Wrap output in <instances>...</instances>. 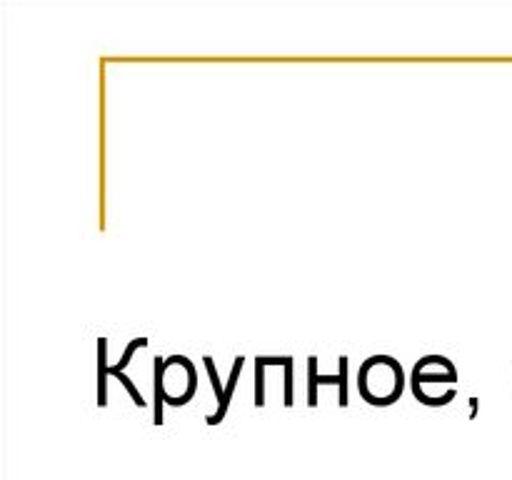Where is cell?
<instances>
[{
    "instance_id": "1",
    "label": "cell",
    "mask_w": 512,
    "mask_h": 480,
    "mask_svg": "<svg viewBox=\"0 0 512 480\" xmlns=\"http://www.w3.org/2000/svg\"><path fill=\"white\" fill-rule=\"evenodd\" d=\"M345 378H348V358H340V373L338 375H318V370H315V358H310V405L318 403V395H315V390H318V383H338L340 385V405H348V383H345Z\"/></svg>"
},
{
    "instance_id": "2",
    "label": "cell",
    "mask_w": 512,
    "mask_h": 480,
    "mask_svg": "<svg viewBox=\"0 0 512 480\" xmlns=\"http://www.w3.org/2000/svg\"><path fill=\"white\" fill-rule=\"evenodd\" d=\"M98 375H100V393H98L100 395V405L108 403V400H105V383H108V380H105V378H108V375H115V378L123 380V385L130 390V395H133V398H135V403H138V405L145 403L143 395H140L138 388H135V385L130 383L128 375H123V373H120V370H115V368H108V363H105V340H100V368H98Z\"/></svg>"
},
{
    "instance_id": "3",
    "label": "cell",
    "mask_w": 512,
    "mask_h": 480,
    "mask_svg": "<svg viewBox=\"0 0 512 480\" xmlns=\"http://www.w3.org/2000/svg\"><path fill=\"white\" fill-rule=\"evenodd\" d=\"M240 370H243V358H235L233 373H230L228 385H225V398L220 400V403H218V410H215V413L210 415L208 423H213V425H215V423H220V418H223V415H225V410H228V405H230V398H233V390H235V383H238Z\"/></svg>"
},
{
    "instance_id": "4",
    "label": "cell",
    "mask_w": 512,
    "mask_h": 480,
    "mask_svg": "<svg viewBox=\"0 0 512 480\" xmlns=\"http://www.w3.org/2000/svg\"><path fill=\"white\" fill-rule=\"evenodd\" d=\"M205 365H208V373H210V378H213V388H215V395H218V403H220V400L225 398V388H223V385H220L218 373H215L213 358H205Z\"/></svg>"
}]
</instances>
